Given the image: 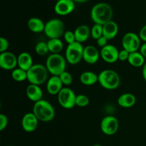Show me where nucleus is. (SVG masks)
<instances>
[{"label":"nucleus","instance_id":"obj_1","mask_svg":"<svg viewBox=\"0 0 146 146\" xmlns=\"http://www.w3.org/2000/svg\"><path fill=\"white\" fill-rule=\"evenodd\" d=\"M113 11L107 3L101 2L95 4L91 11V18L94 24L104 25L112 20Z\"/></svg>","mask_w":146,"mask_h":146},{"label":"nucleus","instance_id":"obj_2","mask_svg":"<svg viewBox=\"0 0 146 146\" xmlns=\"http://www.w3.org/2000/svg\"><path fill=\"white\" fill-rule=\"evenodd\" d=\"M32 112L41 122H50L55 117V109L48 101L41 99L34 103Z\"/></svg>","mask_w":146,"mask_h":146},{"label":"nucleus","instance_id":"obj_3","mask_svg":"<svg viewBox=\"0 0 146 146\" xmlns=\"http://www.w3.org/2000/svg\"><path fill=\"white\" fill-rule=\"evenodd\" d=\"M66 59L60 54H51L46 61V67L52 76H59L66 68Z\"/></svg>","mask_w":146,"mask_h":146},{"label":"nucleus","instance_id":"obj_4","mask_svg":"<svg viewBox=\"0 0 146 146\" xmlns=\"http://www.w3.org/2000/svg\"><path fill=\"white\" fill-rule=\"evenodd\" d=\"M98 75V83L104 88L114 90L121 84V77L113 70L106 69L101 71Z\"/></svg>","mask_w":146,"mask_h":146},{"label":"nucleus","instance_id":"obj_5","mask_svg":"<svg viewBox=\"0 0 146 146\" xmlns=\"http://www.w3.org/2000/svg\"><path fill=\"white\" fill-rule=\"evenodd\" d=\"M48 71L46 66L42 64H34L27 71V81L30 84L40 86L48 81Z\"/></svg>","mask_w":146,"mask_h":146},{"label":"nucleus","instance_id":"obj_6","mask_svg":"<svg viewBox=\"0 0 146 146\" xmlns=\"http://www.w3.org/2000/svg\"><path fill=\"white\" fill-rule=\"evenodd\" d=\"M44 34L49 39L60 38L64 36L65 33V25L62 20L59 19H52L46 23Z\"/></svg>","mask_w":146,"mask_h":146},{"label":"nucleus","instance_id":"obj_7","mask_svg":"<svg viewBox=\"0 0 146 146\" xmlns=\"http://www.w3.org/2000/svg\"><path fill=\"white\" fill-rule=\"evenodd\" d=\"M84 47L79 42L68 44L65 51V58L66 61L71 65H76L83 60Z\"/></svg>","mask_w":146,"mask_h":146},{"label":"nucleus","instance_id":"obj_8","mask_svg":"<svg viewBox=\"0 0 146 146\" xmlns=\"http://www.w3.org/2000/svg\"><path fill=\"white\" fill-rule=\"evenodd\" d=\"M58 104L65 109H71L76 106V95L71 88L64 87L57 95Z\"/></svg>","mask_w":146,"mask_h":146},{"label":"nucleus","instance_id":"obj_9","mask_svg":"<svg viewBox=\"0 0 146 146\" xmlns=\"http://www.w3.org/2000/svg\"><path fill=\"white\" fill-rule=\"evenodd\" d=\"M141 38L134 32H128L122 38L123 48L128 52L132 53L138 51L141 46Z\"/></svg>","mask_w":146,"mask_h":146},{"label":"nucleus","instance_id":"obj_10","mask_svg":"<svg viewBox=\"0 0 146 146\" xmlns=\"http://www.w3.org/2000/svg\"><path fill=\"white\" fill-rule=\"evenodd\" d=\"M100 127L103 133L106 135H113L118 131L119 122L113 115H107L101 120Z\"/></svg>","mask_w":146,"mask_h":146},{"label":"nucleus","instance_id":"obj_11","mask_svg":"<svg viewBox=\"0 0 146 146\" xmlns=\"http://www.w3.org/2000/svg\"><path fill=\"white\" fill-rule=\"evenodd\" d=\"M18 66L17 56L10 51L0 53V67L5 71H13Z\"/></svg>","mask_w":146,"mask_h":146},{"label":"nucleus","instance_id":"obj_12","mask_svg":"<svg viewBox=\"0 0 146 146\" xmlns=\"http://www.w3.org/2000/svg\"><path fill=\"white\" fill-rule=\"evenodd\" d=\"M100 54L102 59L108 64H114L118 61L119 50L112 44H108L101 48Z\"/></svg>","mask_w":146,"mask_h":146},{"label":"nucleus","instance_id":"obj_13","mask_svg":"<svg viewBox=\"0 0 146 146\" xmlns=\"http://www.w3.org/2000/svg\"><path fill=\"white\" fill-rule=\"evenodd\" d=\"M75 9L74 0H58L54 6V11L60 16H66L71 14Z\"/></svg>","mask_w":146,"mask_h":146},{"label":"nucleus","instance_id":"obj_14","mask_svg":"<svg viewBox=\"0 0 146 146\" xmlns=\"http://www.w3.org/2000/svg\"><path fill=\"white\" fill-rule=\"evenodd\" d=\"M38 121H39L33 112L27 113L21 119V127L26 132L32 133L37 128Z\"/></svg>","mask_w":146,"mask_h":146},{"label":"nucleus","instance_id":"obj_15","mask_svg":"<svg viewBox=\"0 0 146 146\" xmlns=\"http://www.w3.org/2000/svg\"><path fill=\"white\" fill-rule=\"evenodd\" d=\"M101 57L100 51L94 46L88 45L84 47L83 60L88 64H95L99 60Z\"/></svg>","mask_w":146,"mask_h":146},{"label":"nucleus","instance_id":"obj_16","mask_svg":"<svg viewBox=\"0 0 146 146\" xmlns=\"http://www.w3.org/2000/svg\"><path fill=\"white\" fill-rule=\"evenodd\" d=\"M63 88V84L58 76H51L46 81L47 92L51 95H58Z\"/></svg>","mask_w":146,"mask_h":146},{"label":"nucleus","instance_id":"obj_17","mask_svg":"<svg viewBox=\"0 0 146 146\" xmlns=\"http://www.w3.org/2000/svg\"><path fill=\"white\" fill-rule=\"evenodd\" d=\"M26 95L30 101L34 103L43 99V91L40 86L30 84L26 88Z\"/></svg>","mask_w":146,"mask_h":146},{"label":"nucleus","instance_id":"obj_18","mask_svg":"<svg viewBox=\"0 0 146 146\" xmlns=\"http://www.w3.org/2000/svg\"><path fill=\"white\" fill-rule=\"evenodd\" d=\"M17 63H18L17 67L27 71H29L34 65L32 56L29 53L26 51H23L19 54L17 56Z\"/></svg>","mask_w":146,"mask_h":146},{"label":"nucleus","instance_id":"obj_19","mask_svg":"<svg viewBox=\"0 0 146 146\" xmlns=\"http://www.w3.org/2000/svg\"><path fill=\"white\" fill-rule=\"evenodd\" d=\"M76 41L81 44L86 42L91 36V29L87 25H80L74 31Z\"/></svg>","mask_w":146,"mask_h":146},{"label":"nucleus","instance_id":"obj_20","mask_svg":"<svg viewBox=\"0 0 146 146\" xmlns=\"http://www.w3.org/2000/svg\"><path fill=\"white\" fill-rule=\"evenodd\" d=\"M103 32L104 36L108 40L115 38L118 33V26L114 21H110L103 25Z\"/></svg>","mask_w":146,"mask_h":146},{"label":"nucleus","instance_id":"obj_21","mask_svg":"<svg viewBox=\"0 0 146 146\" xmlns=\"http://www.w3.org/2000/svg\"><path fill=\"white\" fill-rule=\"evenodd\" d=\"M118 106L124 108H129L133 106L136 103V98L131 93H125L118 97L117 100Z\"/></svg>","mask_w":146,"mask_h":146},{"label":"nucleus","instance_id":"obj_22","mask_svg":"<svg viewBox=\"0 0 146 146\" xmlns=\"http://www.w3.org/2000/svg\"><path fill=\"white\" fill-rule=\"evenodd\" d=\"M45 24L46 23L38 17H31L27 21V27L33 33L44 32Z\"/></svg>","mask_w":146,"mask_h":146},{"label":"nucleus","instance_id":"obj_23","mask_svg":"<svg viewBox=\"0 0 146 146\" xmlns=\"http://www.w3.org/2000/svg\"><path fill=\"white\" fill-rule=\"evenodd\" d=\"M80 81L84 86H93L98 82V75L93 71H84L80 76Z\"/></svg>","mask_w":146,"mask_h":146},{"label":"nucleus","instance_id":"obj_24","mask_svg":"<svg viewBox=\"0 0 146 146\" xmlns=\"http://www.w3.org/2000/svg\"><path fill=\"white\" fill-rule=\"evenodd\" d=\"M145 58L140 51H135V52L130 53L128 62L132 66L139 68L143 66L144 64H145Z\"/></svg>","mask_w":146,"mask_h":146},{"label":"nucleus","instance_id":"obj_25","mask_svg":"<svg viewBox=\"0 0 146 146\" xmlns=\"http://www.w3.org/2000/svg\"><path fill=\"white\" fill-rule=\"evenodd\" d=\"M46 43L51 54H60L64 48V43L60 38H51Z\"/></svg>","mask_w":146,"mask_h":146},{"label":"nucleus","instance_id":"obj_26","mask_svg":"<svg viewBox=\"0 0 146 146\" xmlns=\"http://www.w3.org/2000/svg\"><path fill=\"white\" fill-rule=\"evenodd\" d=\"M11 78L17 82H23L27 80V71L17 67L11 71Z\"/></svg>","mask_w":146,"mask_h":146},{"label":"nucleus","instance_id":"obj_27","mask_svg":"<svg viewBox=\"0 0 146 146\" xmlns=\"http://www.w3.org/2000/svg\"><path fill=\"white\" fill-rule=\"evenodd\" d=\"M35 51L36 54L41 56L46 55L49 52L47 43L44 42V41H39L37 43L35 46Z\"/></svg>","mask_w":146,"mask_h":146},{"label":"nucleus","instance_id":"obj_28","mask_svg":"<svg viewBox=\"0 0 146 146\" xmlns=\"http://www.w3.org/2000/svg\"><path fill=\"white\" fill-rule=\"evenodd\" d=\"M91 36L94 39L97 40L104 36V32H103V25L101 24H95L92 27L91 29Z\"/></svg>","mask_w":146,"mask_h":146},{"label":"nucleus","instance_id":"obj_29","mask_svg":"<svg viewBox=\"0 0 146 146\" xmlns=\"http://www.w3.org/2000/svg\"><path fill=\"white\" fill-rule=\"evenodd\" d=\"M90 100L87 96L84 94H79L76 95V106L78 107H86L89 104Z\"/></svg>","mask_w":146,"mask_h":146},{"label":"nucleus","instance_id":"obj_30","mask_svg":"<svg viewBox=\"0 0 146 146\" xmlns=\"http://www.w3.org/2000/svg\"><path fill=\"white\" fill-rule=\"evenodd\" d=\"M59 78L61 79V82H62L63 85L66 86L71 85L73 83V81H74L73 76L71 74V73L67 71H65L64 72H63L59 76Z\"/></svg>","mask_w":146,"mask_h":146},{"label":"nucleus","instance_id":"obj_31","mask_svg":"<svg viewBox=\"0 0 146 146\" xmlns=\"http://www.w3.org/2000/svg\"><path fill=\"white\" fill-rule=\"evenodd\" d=\"M64 38L66 42L68 44H71L72 43L75 42L76 37L75 34H74V31H66L64 34Z\"/></svg>","mask_w":146,"mask_h":146},{"label":"nucleus","instance_id":"obj_32","mask_svg":"<svg viewBox=\"0 0 146 146\" xmlns=\"http://www.w3.org/2000/svg\"><path fill=\"white\" fill-rule=\"evenodd\" d=\"M9 46V43L8 40L4 37H1L0 38V53L7 51Z\"/></svg>","mask_w":146,"mask_h":146},{"label":"nucleus","instance_id":"obj_33","mask_svg":"<svg viewBox=\"0 0 146 146\" xmlns=\"http://www.w3.org/2000/svg\"><path fill=\"white\" fill-rule=\"evenodd\" d=\"M8 125V118L6 115L0 114V131H2L7 128Z\"/></svg>","mask_w":146,"mask_h":146},{"label":"nucleus","instance_id":"obj_34","mask_svg":"<svg viewBox=\"0 0 146 146\" xmlns=\"http://www.w3.org/2000/svg\"><path fill=\"white\" fill-rule=\"evenodd\" d=\"M130 52H128V51L125 49H121V51H119V54H118V60L121 61H128V57H129Z\"/></svg>","mask_w":146,"mask_h":146},{"label":"nucleus","instance_id":"obj_35","mask_svg":"<svg viewBox=\"0 0 146 146\" xmlns=\"http://www.w3.org/2000/svg\"><path fill=\"white\" fill-rule=\"evenodd\" d=\"M108 41H109V40H108V38H106L104 36H102L100 37L99 38H98V39L96 40V44L98 46L101 47V48H104V46L108 45Z\"/></svg>","mask_w":146,"mask_h":146},{"label":"nucleus","instance_id":"obj_36","mask_svg":"<svg viewBox=\"0 0 146 146\" xmlns=\"http://www.w3.org/2000/svg\"><path fill=\"white\" fill-rule=\"evenodd\" d=\"M139 36L142 41L146 42V24L141 28L139 32Z\"/></svg>","mask_w":146,"mask_h":146},{"label":"nucleus","instance_id":"obj_37","mask_svg":"<svg viewBox=\"0 0 146 146\" xmlns=\"http://www.w3.org/2000/svg\"><path fill=\"white\" fill-rule=\"evenodd\" d=\"M140 52L146 58V42H144V44L141 45V48H140Z\"/></svg>","mask_w":146,"mask_h":146},{"label":"nucleus","instance_id":"obj_38","mask_svg":"<svg viewBox=\"0 0 146 146\" xmlns=\"http://www.w3.org/2000/svg\"><path fill=\"white\" fill-rule=\"evenodd\" d=\"M142 75H143V79L146 81V63L144 64L143 66Z\"/></svg>","mask_w":146,"mask_h":146},{"label":"nucleus","instance_id":"obj_39","mask_svg":"<svg viewBox=\"0 0 146 146\" xmlns=\"http://www.w3.org/2000/svg\"><path fill=\"white\" fill-rule=\"evenodd\" d=\"M75 2H78V3H84L86 2V1H88V0H74Z\"/></svg>","mask_w":146,"mask_h":146},{"label":"nucleus","instance_id":"obj_40","mask_svg":"<svg viewBox=\"0 0 146 146\" xmlns=\"http://www.w3.org/2000/svg\"><path fill=\"white\" fill-rule=\"evenodd\" d=\"M92 146H102V145H100V144H94V145H92Z\"/></svg>","mask_w":146,"mask_h":146},{"label":"nucleus","instance_id":"obj_41","mask_svg":"<svg viewBox=\"0 0 146 146\" xmlns=\"http://www.w3.org/2000/svg\"><path fill=\"white\" fill-rule=\"evenodd\" d=\"M57 1H58V0H57Z\"/></svg>","mask_w":146,"mask_h":146}]
</instances>
